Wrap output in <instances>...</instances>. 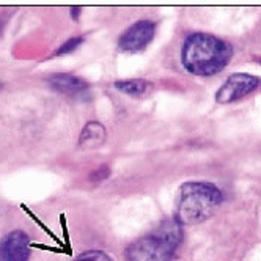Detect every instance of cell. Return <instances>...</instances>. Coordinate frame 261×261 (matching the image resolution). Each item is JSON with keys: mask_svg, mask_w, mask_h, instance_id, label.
<instances>
[{"mask_svg": "<svg viewBox=\"0 0 261 261\" xmlns=\"http://www.w3.org/2000/svg\"><path fill=\"white\" fill-rule=\"evenodd\" d=\"M182 225L172 217L162 220L148 234L136 239L126 249L127 261H172L182 244Z\"/></svg>", "mask_w": 261, "mask_h": 261, "instance_id": "obj_2", "label": "cell"}, {"mask_svg": "<svg viewBox=\"0 0 261 261\" xmlns=\"http://www.w3.org/2000/svg\"><path fill=\"white\" fill-rule=\"evenodd\" d=\"M106 127L98 121H90L82 129L79 137V146L82 150H95L106 142Z\"/></svg>", "mask_w": 261, "mask_h": 261, "instance_id": "obj_8", "label": "cell"}, {"mask_svg": "<svg viewBox=\"0 0 261 261\" xmlns=\"http://www.w3.org/2000/svg\"><path fill=\"white\" fill-rule=\"evenodd\" d=\"M0 88H2V82H0Z\"/></svg>", "mask_w": 261, "mask_h": 261, "instance_id": "obj_14", "label": "cell"}, {"mask_svg": "<svg viewBox=\"0 0 261 261\" xmlns=\"http://www.w3.org/2000/svg\"><path fill=\"white\" fill-rule=\"evenodd\" d=\"M261 85V79L247 72H234L223 82L216 93V101L219 104H230L244 96L250 95Z\"/></svg>", "mask_w": 261, "mask_h": 261, "instance_id": "obj_4", "label": "cell"}, {"mask_svg": "<svg viewBox=\"0 0 261 261\" xmlns=\"http://www.w3.org/2000/svg\"><path fill=\"white\" fill-rule=\"evenodd\" d=\"M82 43H84V38H82V36H76V38H71V40H68L66 43H63V44L59 47V50L55 52V55H65V54H69V52H72V50H76Z\"/></svg>", "mask_w": 261, "mask_h": 261, "instance_id": "obj_11", "label": "cell"}, {"mask_svg": "<svg viewBox=\"0 0 261 261\" xmlns=\"http://www.w3.org/2000/svg\"><path fill=\"white\" fill-rule=\"evenodd\" d=\"M107 176H109V167H107V165H102L99 170L93 172V173L90 175V179H91V181H101V179H106Z\"/></svg>", "mask_w": 261, "mask_h": 261, "instance_id": "obj_12", "label": "cell"}, {"mask_svg": "<svg viewBox=\"0 0 261 261\" xmlns=\"http://www.w3.org/2000/svg\"><path fill=\"white\" fill-rule=\"evenodd\" d=\"M222 191L213 182H184L176 198L175 219L181 225H195L210 219L222 204Z\"/></svg>", "mask_w": 261, "mask_h": 261, "instance_id": "obj_3", "label": "cell"}, {"mask_svg": "<svg viewBox=\"0 0 261 261\" xmlns=\"http://www.w3.org/2000/svg\"><path fill=\"white\" fill-rule=\"evenodd\" d=\"M115 88L127 96L133 98H143L153 90V85L145 79H129L115 82Z\"/></svg>", "mask_w": 261, "mask_h": 261, "instance_id": "obj_9", "label": "cell"}, {"mask_svg": "<svg viewBox=\"0 0 261 261\" xmlns=\"http://www.w3.org/2000/svg\"><path fill=\"white\" fill-rule=\"evenodd\" d=\"M47 84L52 90L63 93V95H68V96H77L81 93L88 90L87 81L74 76V74H66V72H59L47 77Z\"/></svg>", "mask_w": 261, "mask_h": 261, "instance_id": "obj_7", "label": "cell"}, {"mask_svg": "<svg viewBox=\"0 0 261 261\" xmlns=\"http://www.w3.org/2000/svg\"><path fill=\"white\" fill-rule=\"evenodd\" d=\"M74 261H114L106 252L101 250H88L84 252L82 255H79Z\"/></svg>", "mask_w": 261, "mask_h": 261, "instance_id": "obj_10", "label": "cell"}, {"mask_svg": "<svg viewBox=\"0 0 261 261\" xmlns=\"http://www.w3.org/2000/svg\"><path fill=\"white\" fill-rule=\"evenodd\" d=\"M4 30V21H2V17H0V33H2Z\"/></svg>", "mask_w": 261, "mask_h": 261, "instance_id": "obj_13", "label": "cell"}, {"mask_svg": "<svg viewBox=\"0 0 261 261\" xmlns=\"http://www.w3.org/2000/svg\"><path fill=\"white\" fill-rule=\"evenodd\" d=\"M156 35V24L153 21H139L130 25L118 40L121 52H140L146 49Z\"/></svg>", "mask_w": 261, "mask_h": 261, "instance_id": "obj_5", "label": "cell"}, {"mask_svg": "<svg viewBox=\"0 0 261 261\" xmlns=\"http://www.w3.org/2000/svg\"><path fill=\"white\" fill-rule=\"evenodd\" d=\"M29 236L21 230L8 233L0 242V261H29Z\"/></svg>", "mask_w": 261, "mask_h": 261, "instance_id": "obj_6", "label": "cell"}, {"mask_svg": "<svg viewBox=\"0 0 261 261\" xmlns=\"http://www.w3.org/2000/svg\"><path fill=\"white\" fill-rule=\"evenodd\" d=\"M233 46L211 33H192L186 38L181 62L186 71L200 77H211L227 68Z\"/></svg>", "mask_w": 261, "mask_h": 261, "instance_id": "obj_1", "label": "cell"}]
</instances>
